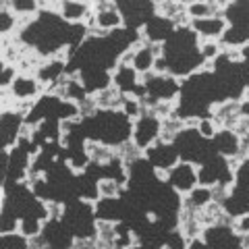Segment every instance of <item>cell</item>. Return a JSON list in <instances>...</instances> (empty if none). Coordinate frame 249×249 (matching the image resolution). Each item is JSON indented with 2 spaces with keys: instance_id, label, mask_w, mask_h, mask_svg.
<instances>
[{
  "instance_id": "cell-3",
  "label": "cell",
  "mask_w": 249,
  "mask_h": 249,
  "mask_svg": "<svg viewBox=\"0 0 249 249\" xmlns=\"http://www.w3.org/2000/svg\"><path fill=\"white\" fill-rule=\"evenodd\" d=\"M145 160L150 162V164L154 168H166L170 170L173 166L178 164V152H177V147L175 143H164V142H156L152 147H147L145 150Z\"/></svg>"
},
{
  "instance_id": "cell-14",
  "label": "cell",
  "mask_w": 249,
  "mask_h": 249,
  "mask_svg": "<svg viewBox=\"0 0 249 249\" xmlns=\"http://www.w3.org/2000/svg\"><path fill=\"white\" fill-rule=\"evenodd\" d=\"M187 15L189 19H208L212 17V11H210V2H191L187 4Z\"/></svg>"
},
{
  "instance_id": "cell-10",
  "label": "cell",
  "mask_w": 249,
  "mask_h": 249,
  "mask_svg": "<svg viewBox=\"0 0 249 249\" xmlns=\"http://www.w3.org/2000/svg\"><path fill=\"white\" fill-rule=\"evenodd\" d=\"M42 231H44V220H40L36 214H25L19 220V235H23L25 239L42 235Z\"/></svg>"
},
{
  "instance_id": "cell-12",
  "label": "cell",
  "mask_w": 249,
  "mask_h": 249,
  "mask_svg": "<svg viewBox=\"0 0 249 249\" xmlns=\"http://www.w3.org/2000/svg\"><path fill=\"white\" fill-rule=\"evenodd\" d=\"M210 201H212V189H210V187L197 185L196 189L189 193V197L183 199V204L189 206V208H193V210H201V208H206Z\"/></svg>"
},
{
  "instance_id": "cell-1",
  "label": "cell",
  "mask_w": 249,
  "mask_h": 249,
  "mask_svg": "<svg viewBox=\"0 0 249 249\" xmlns=\"http://www.w3.org/2000/svg\"><path fill=\"white\" fill-rule=\"evenodd\" d=\"M160 127H162V121L156 114L152 112L142 114V119L133 124V137L131 139H133V143L137 147H142L145 152L147 147H152L160 139Z\"/></svg>"
},
{
  "instance_id": "cell-17",
  "label": "cell",
  "mask_w": 249,
  "mask_h": 249,
  "mask_svg": "<svg viewBox=\"0 0 249 249\" xmlns=\"http://www.w3.org/2000/svg\"><path fill=\"white\" fill-rule=\"evenodd\" d=\"M162 249H166V247H162Z\"/></svg>"
},
{
  "instance_id": "cell-7",
  "label": "cell",
  "mask_w": 249,
  "mask_h": 249,
  "mask_svg": "<svg viewBox=\"0 0 249 249\" xmlns=\"http://www.w3.org/2000/svg\"><path fill=\"white\" fill-rule=\"evenodd\" d=\"M112 85L119 88L123 93L131 96V93L135 91V88L139 85V73L133 67H116L114 75H112Z\"/></svg>"
},
{
  "instance_id": "cell-16",
  "label": "cell",
  "mask_w": 249,
  "mask_h": 249,
  "mask_svg": "<svg viewBox=\"0 0 249 249\" xmlns=\"http://www.w3.org/2000/svg\"><path fill=\"white\" fill-rule=\"evenodd\" d=\"M187 249H210V247H208V245H206V243H204V241H201V239H193Z\"/></svg>"
},
{
  "instance_id": "cell-5",
  "label": "cell",
  "mask_w": 249,
  "mask_h": 249,
  "mask_svg": "<svg viewBox=\"0 0 249 249\" xmlns=\"http://www.w3.org/2000/svg\"><path fill=\"white\" fill-rule=\"evenodd\" d=\"M23 124H25V116H21L19 112H2V116H0V129H2V135H4V150H13L17 145Z\"/></svg>"
},
{
  "instance_id": "cell-9",
  "label": "cell",
  "mask_w": 249,
  "mask_h": 249,
  "mask_svg": "<svg viewBox=\"0 0 249 249\" xmlns=\"http://www.w3.org/2000/svg\"><path fill=\"white\" fill-rule=\"evenodd\" d=\"M88 4H81V2H62V11H60V17L69 25H75V23H83V19L88 17Z\"/></svg>"
},
{
  "instance_id": "cell-2",
  "label": "cell",
  "mask_w": 249,
  "mask_h": 249,
  "mask_svg": "<svg viewBox=\"0 0 249 249\" xmlns=\"http://www.w3.org/2000/svg\"><path fill=\"white\" fill-rule=\"evenodd\" d=\"M168 185L173 187L177 193H189L199 185L197 183V166L191 162H178L177 166L170 168Z\"/></svg>"
},
{
  "instance_id": "cell-11",
  "label": "cell",
  "mask_w": 249,
  "mask_h": 249,
  "mask_svg": "<svg viewBox=\"0 0 249 249\" xmlns=\"http://www.w3.org/2000/svg\"><path fill=\"white\" fill-rule=\"evenodd\" d=\"M154 62L156 56L152 54L150 46H142L137 52H135V60H133V69L139 75H145V73H152L154 71Z\"/></svg>"
},
{
  "instance_id": "cell-6",
  "label": "cell",
  "mask_w": 249,
  "mask_h": 249,
  "mask_svg": "<svg viewBox=\"0 0 249 249\" xmlns=\"http://www.w3.org/2000/svg\"><path fill=\"white\" fill-rule=\"evenodd\" d=\"M212 145L218 156H222V158H235L239 154V135L235 131H229V129H222L218 131L216 137L212 139Z\"/></svg>"
},
{
  "instance_id": "cell-15",
  "label": "cell",
  "mask_w": 249,
  "mask_h": 249,
  "mask_svg": "<svg viewBox=\"0 0 249 249\" xmlns=\"http://www.w3.org/2000/svg\"><path fill=\"white\" fill-rule=\"evenodd\" d=\"M17 67L13 65H6V62H2V77H0V88L2 89H11V85L15 83V79H17Z\"/></svg>"
},
{
  "instance_id": "cell-4",
  "label": "cell",
  "mask_w": 249,
  "mask_h": 249,
  "mask_svg": "<svg viewBox=\"0 0 249 249\" xmlns=\"http://www.w3.org/2000/svg\"><path fill=\"white\" fill-rule=\"evenodd\" d=\"M227 27H229L227 17H208V19L191 21V29L196 31L199 40H220Z\"/></svg>"
},
{
  "instance_id": "cell-8",
  "label": "cell",
  "mask_w": 249,
  "mask_h": 249,
  "mask_svg": "<svg viewBox=\"0 0 249 249\" xmlns=\"http://www.w3.org/2000/svg\"><path fill=\"white\" fill-rule=\"evenodd\" d=\"M42 89H44V83H40L36 77H23V75H19L11 85V91L17 100H31Z\"/></svg>"
},
{
  "instance_id": "cell-13",
  "label": "cell",
  "mask_w": 249,
  "mask_h": 249,
  "mask_svg": "<svg viewBox=\"0 0 249 249\" xmlns=\"http://www.w3.org/2000/svg\"><path fill=\"white\" fill-rule=\"evenodd\" d=\"M164 247H166V249H187V247H189V241H187V237L183 235L181 231L175 229V231L166 232V237H164Z\"/></svg>"
}]
</instances>
